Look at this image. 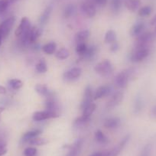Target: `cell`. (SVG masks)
<instances>
[{
    "mask_svg": "<svg viewBox=\"0 0 156 156\" xmlns=\"http://www.w3.org/2000/svg\"><path fill=\"white\" fill-rule=\"evenodd\" d=\"M140 0H126L125 2V5L131 12H135L140 6Z\"/></svg>",
    "mask_w": 156,
    "mask_h": 156,
    "instance_id": "21",
    "label": "cell"
},
{
    "mask_svg": "<svg viewBox=\"0 0 156 156\" xmlns=\"http://www.w3.org/2000/svg\"><path fill=\"white\" fill-rule=\"evenodd\" d=\"M2 36H1V34H0V46H1V44H2Z\"/></svg>",
    "mask_w": 156,
    "mask_h": 156,
    "instance_id": "49",
    "label": "cell"
},
{
    "mask_svg": "<svg viewBox=\"0 0 156 156\" xmlns=\"http://www.w3.org/2000/svg\"><path fill=\"white\" fill-rule=\"evenodd\" d=\"M135 108H136V112H138V111L140 110L141 108H142V103H141L140 100H137V101L136 102Z\"/></svg>",
    "mask_w": 156,
    "mask_h": 156,
    "instance_id": "43",
    "label": "cell"
},
{
    "mask_svg": "<svg viewBox=\"0 0 156 156\" xmlns=\"http://www.w3.org/2000/svg\"><path fill=\"white\" fill-rule=\"evenodd\" d=\"M28 143L31 145H37V146H41V145H44L45 144L48 143L47 139H42V138H38L35 137L34 139H31V140L28 142Z\"/></svg>",
    "mask_w": 156,
    "mask_h": 156,
    "instance_id": "33",
    "label": "cell"
},
{
    "mask_svg": "<svg viewBox=\"0 0 156 156\" xmlns=\"http://www.w3.org/2000/svg\"><path fill=\"white\" fill-rule=\"evenodd\" d=\"M96 108H97V106H96L95 103H91L83 110V115L87 117H90L94 111L96 110Z\"/></svg>",
    "mask_w": 156,
    "mask_h": 156,
    "instance_id": "31",
    "label": "cell"
},
{
    "mask_svg": "<svg viewBox=\"0 0 156 156\" xmlns=\"http://www.w3.org/2000/svg\"><path fill=\"white\" fill-rule=\"evenodd\" d=\"M124 98V94L122 91H117L116 93L112 95L110 100L108 101L107 103V107L108 108H113L116 106L117 105H119L121 102L122 101Z\"/></svg>",
    "mask_w": 156,
    "mask_h": 156,
    "instance_id": "12",
    "label": "cell"
},
{
    "mask_svg": "<svg viewBox=\"0 0 156 156\" xmlns=\"http://www.w3.org/2000/svg\"><path fill=\"white\" fill-rule=\"evenodd\" d=\"M88 47L84 42H81V43H78L76 47V52L80 58L84 55V54L86 53Z\"/></svg>",
    "mask_w": 156,
    "mask_h": 156,
    "instance_id": "29",
    "label": "cell"
},
{
    "mask_svg": "<svg viewBox=\"0 0 156 156\" xmlns=\"http://www.w3.org/2000/svg\"><path fill=\"white\" fill-rule=\"evenodd\" d=\"M130 139V135H127L123 139H122V141L120 142V143L117 145L115 148H112L111 150L107 151H103V156H118L119 154L120 153V151H122V148L125 147V145H126V143L128 142V141Z\"/></svg>",
    "mask_w": 156,
    "mask_h": 156,
    "instance_id": "8",
    "label": "cell"
},
{
    "mask_svg": "<svg viewBox=\"0 0 156 156\" xmlns=\"http://www.w3.org/2000/svg\"><path fill=\"white\" fill-rule=\"evenodd\" d=\"M150 50L148 48H135L134 51L130 55L131 61L135 63L141 62L149 55Z\"/></svg>",
    "mask_w": 156,
    "mask_h": 156,
    "instance_id": "2",
    "label": "cell"
},
{
    "mask_svg": "<svg viewBox=\"0 0 156 156\" xmlns=\"http://www.w3.org/2000/svg\"><path fill=\"white\" fill-rule=\"evenodd\" d=\"M154 36L152 33H142L136 38L135 48H148V45L154 40Z\"/></svg>",
    "mask_w": 156,
    "mask_h": 156,
    "instance_id": "4",
    "label": "cell"
},
{
    "mask_svg": "<svg viewBox=\"0 0 156 156\" xmlns=\"http://www.w3.org/2000/svg\"><path fill=\"white\" fill-rule=\"evenodd\" d=\"M95 139L98 143L106 145L109 142V139L106 137V135L101 131V130H97L95 133Z\"/></svg>",
    "mask_w": 156,
    "mask_h": 156,
    "instance_id": "23",
    "label": "cell"
},
{
    "mask_svg": "<svg viewBox=\"0 0 156 156\" xmlns=\"http://www.w3.org/2000/svg\"><path fill=\"white\" fill-rule=\"evenodd\" d=\"M37 153V150L34 147H28L24 150V155L25 156H36Z\"/></svg>",
    "mask_w": 156,
    "mask_h": 156,
    "instance_id": "38",
    "label": "cell"
},
{
    "mask_svg": "<svg viewBox=\"0 0 156 156\" xmlns=\"http://www.w3.org/2000/svg\"><path fill=\"white\" fill-rule=\"evenodd\" d=\"M116 40V34L113 30H109L105 35L104 41L107 44H112Z\"/></svg>",
    "mask_w": 156,
    "mask_h": 156,
    "instance_id": "26",
    "label": "cell"
},
{
    "mask_svg": "<svg viewBox=\"0 0 156 156\" xmlns=\"http://www.w3.org/2000/svg\"><path fill=\"white\" fill-rule=\"evenodd\" d=\"M155 33H156V26H155Z\"/></svg>",
    "mask_w": 156,
    "mask_h": 156,
    "instance_id": "50",
    "label": "cell"
},
{
    "mask_svg": "<svg viewBox=\"0 0 156 156\" xmlns=\"http://www.w3.org/2000/svg\"><path fill=\"white\" fill-rule=\"evenodd\" d=\"M41 133V129H34V130H31V131L27 132L25 133V134L22 136V142H28L31 139H34V138L37 137Z\"/></svg>",
    "mask_w": 156,
    "mask_h": 156,
    "instance_id": "17",
    "label": "cell"
},
{
    "mask_svg": "<svg viewBox=\"0 0 156 156\" xmlns=\"http://www.w3.org/2000/svg\"><path fill=\"white\" fill-rule=\"evenodd\" d=\"M111 92V87L109 85H103L98 87L94 95V100H99L100 98L106 97Z\"/></svg>",
    "mask_w": 156,
    "mask_h": 156,
    "instance_id": "14",
    "label": "cell"
},
{
    "mask_svg": "<svg viewBox=\"0 0 156 156\" xmlns=\"http://www.w3.org/2000/svg\"><path fill=\"white\" fill-rule=\"evenodd\" d=\"M36 92L40 96L47 97L50 94L51 91L48 90V87L46 84H37L34 87Z\"/></svg>",
    "mask_w": 156,
    "mask_h": 156,
    "instance_id": "22",
    "label": "cell"
},
{
    "mask_svg": "<svg viewBox=\"0 0 156 156\" xmlns=\"http://www.w3.org/2000/svg\"><path fill=\"white\" fill-rule=\"evenodd\" d=\"M120 123L121 120L119 117H112V118L106 119L103 126H104L105 128L110 129H115L117 127H119Z\"/></svg>",
    "mask_w": 156,
    "mask_h": 156,
    "instance_id": "16",
    "label": "cell"
},
{
    "mask_svg": "<svg viewBox=\"0 0 156 156\" xmlns=\"http://www.w3.org/2000/svg\"><path fill=\"white\" fill-rule=\"evenodd\" d=\"M119 43L117 42L116 41H114V42H112V44H111V46H110V51L112 52H115L116 51L119 50Z\"/></svg>",
    "mask_w": 156,
    "mask_h": 156,
    "instance_id": "41",
    "label": "cell"
},
{
    "mask_svg": "<svg viewBox=\"0 0 156 156\" xmlns=\"http://www.w3.org/2000/svg\"><path fill=\"white\" fill-rule=\"evenodd\" d=\"M90 35V31L89 30H82V31H79L75 35V41L76 43H81L84 42L89 37Z\"/></svg>",
    "mask_w": 156,
    "mask_h": 156,
    "instance_id": "19",
    "label": "cell"
},
{
    "mask_svg": "<svg viewBox=\"0 0 156 156\" xmlns=\"http://www.w3.org/2000/svg\"><path fill=\"white\" fill-rule=\"evenodd\" d=\"M56 58L59 60H65L69 58L70 56V52L65 48H62L59 49L58 51L56 52Z\"/></svg>",
    "mask_w": 156,
    "mask_h": 156,
    "instance_id": "27",
    "label": "cell"
},
{
    "mask_svg": "<svg viewBox=\"0 0 156 156\" xmlns=\"http://www.w3.org/2000/svg\"><path fill=\"white\" fill-rule=\"evenodd\" d=\"M122 6V0H111V7L115 13L119 12Z\"/></svg>",
    "mask_w": 156,
    "mask_h": 156,
    "instance_id": "35",
    "label": "cell"
},
{
    "mask_svg": "<svg viewBox=\"0 0 156 156\" xmlns=\"http://www.w3.org/2000/svg\"><path fill=\"white\" fill-rule=\"evenodd\" d=\"M90 121V117H87L82 115L81 116L78 117L77 119H75L74 121V126H80L84 125V124L87 123Z\"/></svg>",
    "mask_w": 156,
    "mask_h": 156,
    "instance_id": "36",
    "label": "cell"
},
{
    "mask_svg": "<svg viewBox=\"0 0 156 156\" xmlns=\"http://www.w3.org/2000/svg\"><path fill=\"white\" fill-rule=\"evenodd\" d=\"M74 11H75V8L74 6H73V5L70 4V5H67V6L65 7V9H64V17L65 18L71 17V16L73 15V13H74Z\"/></svg>",
    "mask_w": 156,
    "mask_h": 156,
    "instance_id": "37",
    "label": "cell"
},
{
    "mask_svg": "<svg viewBox=\"0 0 156 156\" xmlns=\"http://www.w3.org/2000/svg\"><path fill=\"white\" fill-rule=\"evenodd\" d=\"M9 84L10 87L13 90H19L20 88L22 87L23 86V83H22V80H19V79H12L9 82Z\"/></svg>",
    "mask_w": 156,
    "mask_h": 156,
    "instance_id": "32",
    "label": "cell"
},
{
    "mask_svg": "<svg viewBox=\"0 0 156 156\" xmlns=\"http://www.w3.org/2000/svg\"><path fill=\"white\" fill-rule=\"evenodd\" d=\"M94 99V94H93L92 88L90 86H87L85 88L84 94H83V100L80 104V109L82 110L85 109L88 105L92 103V100Z\"/></svg>",
    "mask_w": 156,
    "mask_h": 156,
    "instance_id": "11",
    "label": "cell"
},
{
    "mask_svg": "<svg viewBox=\"0 0 156 156\" xmlns=\"http://www.w3.org/2000/svg\"><path fill=\"white\" fill-rule=\"evenodd\" d=\"M82 70L80 67H73L64 73V78L66 80H72L77 79L81 75Z\"/></svg>",
    "mask_w": 156,
    "mask_h": 156,
    "instance_id": "13",
    "label": "cell"
},
{
    "mask_svg": "<svg viewBox=\"0 0 156 156\" xmlns=\"http://www.w3.org/2000/svg\"><path fill=\"white\" fill-rule=\"evenodd\" d=\"M18 0H0V15H2L9 7L11 4Z\"/></svg>",
    "mask_w": 156,
    "mask_h": 156,
    "instance_id": "25",
    "label": "cell"
},
{
    "mask_svg": "<svg viewBox=\"0 0 156 156\" xmlns=\"http://www.w3.org/2000/svg\"><path fill=\"white\" fill-rule=\"evenodd\" d=\"M150 24H151V25H156V14L154 15V17H153L152 19H151V22H150Z\"/></svg>",
    "mask_w": 156,
    "mask_h": 156,
    "instance_id": "45",
    "label": "cell"
},
{
    "mask_svg": "<svg viewBox=\"0 0 156 156\" xmlns=\"http://www.w3.org/2000/svg\"><path fill=\"white\" fill-rule=\"evenodd\" d=\"M51 12H52V7L51 6L47 7V8L44 9V11L43 12L42 14H41L40 19H39V22H40V23L42 24V25L45 24L46 22H48V20Z\"/></svg>",
    "mask_w": 156,
    "mask_h": 156,
    "instance_id": "24",
    "label": "cell"
},
{
    "mask_svg": "<svg viewBox=\"0 0 156 156\" xmlns=\"http://www.w3.org/2000/svg\"><path fill=\"white\" fill-rule=\"evenodd\" d=\"M59 117L58 112H51L48 110L44 111H37L34 112L32 116V119L34 121L36 122H40V121L46 120L48 119H53V118H58Z\"/></svg>",
    "mask_w": 156,
    "mask_h": 156,
    "instance_id": "5",
    "label": "cell"
},
{
    "mask_svg": "<svg viewBox=\"0 0 156 156\" xmlns=\"http://www.w3.org/2000/svg\"><path fill=\"white\" fill-rule=\"evenodd\" d=\"M35 69L38 73H46L48 70V67L44 59L40 60L35 65Z\"/></svg>",
    "mask_w": 156,
    "mask_h": 156,
    "instance_id": "30",
    "label": "cell"
},
{
    "mask_svg": "<svg viewBox=\"0 0 156 156\" xmlns=\"http://www.w3.org/2000/svg\"><path fill=\"white\" fill-rule=\"evenodd\" d=\"M97 47L96 46H90L88 47L86 53L84 54L81 58H85V59H92L97 54Z\"/></svg>",
    "mask_w": 156,
    "mask_h": 156,
    "instance_id": "28",
    "label": "cell"
},
{
    "mask_svg": "<svg viewBox=\"0 0 156 156\" xmlns=\"http://www.w3.org/2000/svg\"><path fill=\"white\" fill-rule=\"evenodd\" d=\"M6 143L3 140H0V156H3L7 153Z\"/></svg>",
    "mask_w": 156,
    "mask_h": 156,
    "instance_id": "39",
    "label": "cell"
},
{
    "mask_svg": "<svg viewBox=\"0 0 156 156\" xmlns=\"http://www.w3.org/2000/svg\"><path fill=\"white\" fill-rule=\"evenodd\" d=\"M150 152H151V145H147L142 150L140 156H150Z\"/></svg>",
    "mask_w": 156,
    "mask_h": 156,
    "instance_id": "40",
    "label": "cell"
},
{
    "mask_svg": "<svg viewBox=\"0 0 156 156\" xmlns=\"http://www.w3.org/2000/svg\"><path fill=\"white\" fill-rule=\"evenodd\" d=\"M94 70L101 76H106L112 73L113 67H112V63L109 60L105 59L96 64L94 67Z\"/></svg>",
    "mask_w": 156,
    "mask_h": 156,
    "instance_id": "1",
    "label": "cell"
},
{
    "mask_svg": "<svg viewBox=\"0 0 156 156\" xmlns=\"http://www.w3.org/2000/svg\"><path fill=\"white\" fill-rule=\"evenodd\" d=\"M152 12V8L150 5H145L142 7L139 10V16L141 17H145V16H150V14Z\"/></svg>",
    "mask_w": 156,
    "mask_h": 156,
    "instance_id": "34",
    "label": "cell"
},
{
    "mask_svg": "<svg viewBox=\"0 0 156 156\" xmlns=\"http://www.w3.org/2000/svg\"><path fill=\"white\" fill-rule=\"evenodd\" d=\"M81 9L83 12L89 18L94 17L96 16V13H97L95 4L93 1H90V0L85 1L82 3Z\"/></svg>",
    "mask_w": 156,
    "mask_h": 156,
    "instance_id": "9",
    "label": "cell"
},
{
    "mask_svg": "<svg viewBox=\"0 0 156 156\" xmlns=\"http://www.w3.org/2000/svg\"><path fill=\"white\" fill-rule=\"evenodd\" d=\"M30 28H31V22H30V20L27 17H23L22 19V20H21L19 27L16 28V31H15V34L17 37H20L24 33L26 32Z\"/></svg>",
    "mask_w": 156,
    "mask_h": 156,
    "instance_id": "10",
    "label": "cell"
},
{
    "mask_svg": "<svg viewBox=\"0 0 156 156\" xmlns=\"http://www.w3.org/2000/svg\"><path fill=\"white\" fill-rule=\"evenodd\" d=\"M83 140L82 139H79L73 143V145L70 146V151L67 156H76L81 148L83 145Z\"/></svg>",
    "mask_w": 156,
    "mask_h": 156,
    "instance_id": "15",
    "label": "cell"
},
{
    "mask_svg": "<svg viewBox=\"0 0 156 156\" xmlns=\"http://www.w3.org/2000/svg\"><path fill=\"white\" fill-rule=\"evenodd\" d=\"M103 151H98V152L94 153L93 154H91L90 156H103Z\"/></svg>",
    "mask_w": 156,
    "mask_h": 156,
    "instance_id": "46",
    "label": "cell"
},
{
    "mask_svg": "<svg viewBox=\"0 0 156 156\" xmlns=\"http://www.w3.org/2000/svg\"><path fill=\"white\" fill-rule=\"evenodd\" d=\"M41 34H42V31L40 28L37 26L31 27L26 32L22 34L23 40L25 42L33 43L37 41V39L41 35Z\"/></svg>",
    "mask_w": 156,
    "mask_h": 156,
    "instance_id": "3",
    "label": "cell"
},
{
    "mask_svg": "<svg viewBox=\"0 0 156 156\" xmlns=\"http://www.w3.org/2000/svg\"><path fill=\"white\" fill-rule=\"evenodd\" d=\"M15 21H16V19L14 16H11L0 24V34L2 36V39L5 38L9 34L12 28L15 23Z\"/></svg>",
    "mask_w": 156,
    "mask_h": 156,
    "instance_id": "6",
    "label": "cell"
},
{
    "mask_svg": "<svg viewBox=\"0 0 156 156\" xmlns=\"http://www.w3.org/2000/svg\"><path fill=\"white\" fill-rule=\"evenodd\" d=\"M144 28H145V24L143 22H138L132 27L130 34L132 36H139V34H142Z\"/></svg>",
    "mask_w": 156,
    "mask_h": 156,
    "instance_id": "18",
    "label": "cell"
},
{
    "mask_svg": "<svg viewBox=\"0 0 156 156\" xmlns=\"http://www.w3.org/2000/svg\"><path fill=\"white\" fill-rule=\"evenodd\" d=\"M151 113H152L153 115L156 116V106L152 109V110H151Z\"/></svg>",
    "mask_w": 156,
    "mask_h": 156,
    "instance_id": "47",
    "label": "cell"
},
{
    "mask_svg": "<svg viewBox=\"0 0 156 156\" xmlns=\"http://www.w3.org/2000/svg\"><path fill=\"white\" fill-rule=\"evenodd\" d=\"M6 92L7 90L6 89H5V87L1 86V85H0V94H6Z\"/></svg>",
    "mask_w": 156,
    "mask_h": 156,
    "instance_id": "44",
    "label": "cell"
},
{
    "mask_svg": "<svg viewBox=\"0 0 156 156\" xmlns=\"http://www.w3.org/2000/svg\"><path fill=\"white\" fill-rule=\"evenodd\" d=\"M133 72L129 70H123L118 73V75L115 77V84L119 88H125L128 84L129 80L131 77V75Z\"/></svg>",
    "mask_w": 156,
    "mask_h": 156,
    "instance_id": "7",
    "label": "cell"
},
{
    "mask_svg": "<svg viewBox=\"0 0 156 156\" xmlns=\"http://www.w3.org/2000/svg\"><path fill=\"white\" fill-rule=\"evenodd\" d=\"M57 48V44L56 43L51 41V42H49L48 44H44V46H42V51L44 53H45L46 55H51L55 53Z\"/></svg>",
    "mask_w": 156,
    "mask_h": 156,
    "instance_id": "20",
    "label": "cell"
},
{
    "mask_svg": "<svg viewBox=\"0 0 156 156\" xmlns=\"http://www.w3.org/2000/svg\"><path fill=\"white\" fill-rule=\"evenodd\" d=\"M5 110V108H2V107H0V115H1V113H2L3 111Z\"/></svg>",
    "mask_w": 156,
    "mask_h": 156,
    "instance_id": "48",
    "label": "cell"
},
{
    "mask_svg": "<svg viewBox=\"0 0 156 156\" xmlns=\"http://www.w3.org/2000/svg\"><path fill=\"white\" fill-rule=\"evenodd\" d=\"M94 2V4H97L99 5H105L107 3L108 0H91Z\"/></svg>",
    "mask_w": 156,
    "mask_h": 156,
    "instance_id": "42",
    "label": "cell"
}]
</instances>
